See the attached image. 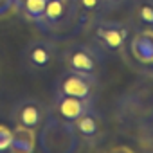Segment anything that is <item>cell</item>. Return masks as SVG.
<instances>
[{
  "mask_svg": "<svg viewBox=\"0 0 153 153\" xmlns=\"http://www.w3.org/2000/svg\"><path fill=\"white\" fill-rule=\"evenodd\" d=\"M76 11H78V25L79 29H87L96 20L103 18L108 11L105 0H76Z\"/></svg>",
  "mask_w": 153,
  "mask_h": 153,
  "instance_id": "obj_11",
  "label": "cell"
},
{
  "mask_svg": "<svg viewBox=\"0 0 153 153\" xmlns=\"http://www.w3.org/2000/svg\"><path fill=\"white\" fill-rule=\"evenodd\" d=\"M92 108H96V99H79V97L54 94L49 114H52L54 117H58L61 121L74 123L78 117H81L85 112H88Z\"/></svg>",
  "mask_w": 153,
  "mask_h": 153,
  "instance_id": "obj_8",
  "label": "cell"
},
{
  "mask_svg": "<svg viewBox=\"0 0 153 153\" xmlns=\"http://www.w3.org/2000/svg\"><path fill=\"white\" fill-rule=\"evenodd\" d=\"M130 27L135 31L140 29H153V0H140L133 7Z\"/></svg>",
  "mask_w": 153,
  "mask_h": 153,
  "instance_id": "obj_12",
  "label": "cell"
},
{
  "mask_svg": "<svg viewBox=\"0 0 153 153\" xmlns=\"http://www.w3.org/2000/svg\"><path fill=\"white\" fill-rule=\"evenodd\" d=\"M90 43L101 52H123L130 42L131 27L119 20H106L105 16L87 27Z\"/></svg>",
  "mask_w": 153,
  "mask_h": 153,
  "instance_id": "obj_2",
  "label": "cell"
},
{
  "mask_svg": "<svg viewBox=\"0 0 153 153\" xmlns=\"http://www.w3.org/2000/svg\"><path fill=\"white\" fill-rule=\"evenodd\" d=\"M58 58V45L54 40L38 38L31 40L22 51V65L33 74L45 72L52 67Z\"/></svg>",
  "mask_w": 153,
  "mask_h": 153,
  "instance_id": "obj_6",
  "label": "cell"
},
{
  "mask_svg": "<svg viewBox=\"0 0 153 153\" xmlns=\"http://www.w3.org/2000/svg\"><path fill=\"white\" fill-rule=\"evenodd\" d=\"M13 144V130L0 124V151H11Z\"/></svg>",
  "mask_w": 153,
  "mask_h": 153,
  "instance_id": "obj_15",
  "label": "cell"
},
{
  "mask_svg": "<svg viewBox=\"0 0 153 153\" xmlns=\"http://www.w3.org/2000/svg\"><path fill=\"white\" fill-rule=\"evenodd\" d=\"M45 2L47 0H15V7L25 20L36 24L43 15Z\"/></svg>",
  "mask_w": 153,
  "mask_h": 153,
  "instance_id": "obj_13",
  "label": "cell"
},
{
  "mask_svg": "<svg viewBox=\"0 0 153 153\" xmlns=\"http://www.w3.org/2000/svg\"><path fill=\"white\" fill-rule=\"evenodd\" d=\"M59 58L67 70L88 74L94 78H99V74L103 72V52L92 43H72L61 51Z\"/></svg>",
  "mask_w": 153,
  "mask_h": 153,
  "instance_id": "obj_3",
  "label": "cell"
},
{
  "mask_svg": "<svg viewBox=\"0 0 153 153\" xmlns=\"http://www.w3.org/2000/svg\"><path fill=\"white\" fill-rule=\"evenodd\" d=\"M140 72L146 74V76H149V78H153V58L140 65Z\"/></svg>",
  "mask_w": 153,
  "mask_h": 153,
  "instance_id": "obj_18",
  "label": "cell"
},
{
  "mask_svg": "<svg viewBox=\"0 0 153 153\" xmlns=\"http://www.w3.org/2000/svg\"><path fill=\"white\" fill-rule=\"evenodd\" d=\"M34 130L29 128H22V126H15L13 128V144H11V151H33L34 149Z\"/></svg>",
  "mask_w": 153,
  "mask_h": 153,
  "instance_id": "obj_14",
  "label": "cell"
},
{
  "mask_svg": "<svg viewBox=\"0 0 153 153\" xmlns=\"http://www.w3.org/2000/svg\"><path fill=\"white\" fill-rule=\"evenodd\" d=\"M128 0H105V6H106V11L110 13V11H114V9H117V7H121L123 4H126Z\"/></svg>",
  "mask_w": 153,
  "mask_h": 153,
  "instance_id": "obj_17",
  "label": "cell"
},
{
  "mask_svg": "<svg viewBox=\"0 0 153 153\" xmlns=\"http://www.w3.org/2000/svg\"><path fill=\"white\" fill-rule=\"evenodd\" d=\"M15 7V0H0V16L7 15Z\"/></svg>",
  "mask_w": 153,
  "mask_h": 153,
  "instance_id": "obj_16",
  "label": "cell"
},
{
  "mask_svg": "<svg viewBox=\"0 0 153 153\" xmlns=\"http://www.w3.org/2000/svg\"><path fill=\"white\" fill-rule=\"evenodd\" d=\"M38 130V148L45 153H74L81 146L72 123L61 121L52 114H47V119Z\"/></svg>",
  "mask_w": 153,
  "mask_h": 153,
  "instance_id": "obj_1",
  "label": "cell"
},
{
  "mask_svg": "<svg viewBox=\"0 0 153 153\" xmlns=\"http://www.w3.org/2000/svg\"><path fill=\"white\" fill-rule=\"evenodd\" d=\"M47 114H49V108L42 101L25 97V99H20L13 106L9 119L15 126H22V128H29L36 131L47 119Z\"/></svg>",
  "mask_w": 153,
  "mask_h": 153,
  "instance_id": "obj_7",
  "label": "cell"
},
{
  "mask_svg": "<svg viewBox=\"0 0 153 153\" xmlns=\"http://www.w3.org/2000/svg\"><path fill=\"white\" fill-rule=\"evenodd\" d=\"M72 126H74V131L81 144L94 146L103 139V119L96 112V108H92V110L85 112L81 117H78L72 123Z\"/></svg>",
  "mask_w": 153,
  "mask_h": 153,
  "instance_id": "obj_9",
  "label": "cell"
},
{
  "mask_svg": "<svg viewBox=\"0 0 153 153\" xmlns=\"http://www.w3.org/2000/svg\"><path fill=\"white\" fill-rule=\"evenodd\" d=\"M97 88H99L97 78L81 74V72L67 70V68L58 76V79L54 83V94L79 97V99H96Z\"/></svg>",
  "mask_w": 153,
  "mask_h": 153,
  "instance_id": "obj_5",
  "label": "cell"
},
{
  "mask_svg": "<svg viewBox=\"0 0 153 153\" xmlns=\"http://www.w3.org/2000/svg\"><path fill=\"white\" fill-rule=\"evenodd\" d=\"M130 52L139 65L153 58V29H140L128 42Z\"/></svg>",
  "mask_w": 153,
  "mask_h": 153,
  "instance_id": "obj_10",
  "label": "cell"
},
{
  "mask_svg": "<svg viewBox=\"0 0 153 153\" xmlns=\"http://www.w3.org/2000/svg\"><path fill=\"white\" fill-rule=\"evenodd\" d=\"M78 24L76 0H47L42 18L36 25L43 33H59L65 27H74Z\"/></svg>",
  "mask_w": 153,
  "mask_h": 153,
  "instance_id": "obj_4",
  "label": "cell"
}]
</instances>
